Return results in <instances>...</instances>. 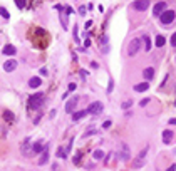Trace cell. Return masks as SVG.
<instances>
[{
	"instance_id": "cell-38",
	"label": "cell",
	"mask_w": 176,
	"mask_h": 171,
	"mask_svg": "<svg viewBox=\"0 0 176 171\" xmlns=\"http://www.w3.org/2000/svg\"><path fill=\"white\" fill-rule=\"evenodd\" d=\"M169 124H176V119H169Z\"/></svg>"
},
{
	"instance_id": "cell-37",
	"label": "cell",
	"mask_w": 176,
	"mask_h": 171,
	"mask_svg": "<svg viewBox=\"0 0 176 171\" xmlns=\"http://www.w3.org/2000/svg\"><path fill=\"white\" fill-rule=\"evenodd\" d=\"M148 102H149L148 99H143V101H141V106H146V104H148Z\"/></svg>"
},
{
	"instance_id": "cell-31",
	"label": "cell",
	"mask_w": 176,
	"mask_h": 171,
	"mask_svg": "<svg viewBox=\"0 0 176 171\" xmlns=\"http://www.w3.org/2000/svg\"><path fill=\"white\" fill-rule=\"evenodd\" d=\"M91 67H92V69H97L99 66H97V62H94V61H92V62H91Z\"/></svg>"
},
{
	"instance_id": "cell-22",
	"label": "cell",
	"mask_w": 176,
	"mask_h": 171,
	"mask_svg": "<svg viewBox=\"0 0 176 171\" xmlns=\"http://www.w3.org/2000/svg\"><path fill=\"white\" fill-rule=\"evenodd\" d=\"M3 119L8 121V123H12V121H13V114H12L10 111H5V112H3Z\"/></svg>"
},
{
	"instance_id": "cell-28",
	"label": "cell",
	"mask_w": 176,
	"mask_h": 171,
	"mask_svg": "<svg viewBox=\"0 0 176 171\" xmlns=\"http://www.w3.org/2000/svg\"><path fill=\"white\" fill-rule=\"evenodd\" d=\"M171 45H173V47L176 45V32L173 34V35H171Z\"/></svg>"
},
{
	"instance_id": "cell-35",
	"label": "cell",
	"mask_w": 176,
	"mask_h": 171,
	"mask_svg": "<svg viewBox=\"0 0 176 171\" xmlns=\"http://www.w3.org/2000/svg\"><path fill=\"white\" fill-rule=\"evenodd\" d=\"M91 25H92V20H87V22H86V29H89Z\"/></svg>"
},
{
	"instance_id": "cell-20",
	"label": "cell",
	"mask_w": 176,
	"mask_h": 171,
	"mask_svg": "<svg viewBox=\"0 0 176 171\" xmlns=\"http://www.w3.org/2000/svg\"><path fill=\"white\" fill-rule=\"evenodd\" d=\"M156 47H163L164 45V44H166V39L163 37V35H158V37H156Z\"/></svg>"
},
{
	"instance_id": "cell-18",
	"label": "cell",
	"mask_w": 176,
	"mask_h": 171,
	"mask_svg": "<svg viewBox=\"0 0 176 171\" xmlns=\"http://www.w3.org/2000/svg\"><path fill=\"white\" fill-rule=\"evenodd\" d=\"M143 76H144L148 81H151V79H153V76H154V69H153V67H148V69H144Z\"/></svg>"
},
{
	"instance_id": "cell-7",
	"label": "cell",
	"mask_w": 176,
	"mask_h": 171,
	"mask_svg": "<svg viewBox=\"0 0 176 171\" xmlns=\"http://www.w3.org/2000/svg\"><path fill=\"white\" fill-rule=\"evenodd\" d=\"M102 107H104V106H102V102H99V101L92 102V104L87 107V112H91V114H99V112L102 111Z\"/></svg>"
},
{
	"instance_id": "cell-10",
	"label": "cell",
	"mask_w": 176,
	"mask_h": 171,
	"mask_svg": "<svg viewBox=\"0 0 176 171\" xmlns=\"http://www.w3.org/2000/svg\"><path fill=\"white\" fill-rule=\"evenodd\" d=\"M164 8H166V3H164V2H158V3L154 5L153 13H154V15H161V13L164 12Z\"/></svg>"
},
{
	"instance_id": "cell-27",
	"label": "cell",
	"mask_w": 176,
	"mask_h": 171,
	"mask_svg": "<svg viewBox=\"0 0 176 171\" xmlns=\"http://www.w3.org/2000/svg\"><path fill=\"white\" fill-rule=\"evenodd\" d=\"M112 87H114V81L109 79V87H107V92H112Z\"/></svg>"
},
{
	"instance_id": "cell-36",
	"label": "cell",
	"mask_w": 176,
	"mask_h": 171,
	"mask_svg": "<svg viewBox=\"0 0 176 171\" xmlns=\"http://www.w3.org/2000/svg\"><path fill=\"white\" fill-rule=\"evenodd\" d=\"M84 45H86V47H89V45H91V40H89V39H86V42H84Z\"/></svg>"
},
{
	"instance_id": "cell-32",
	"label": "cell",
	"mask_w": 176,
	"mask_h": 171,
	"mask_svg": "<svg viewBox=\"0 0 176 171\" xmlns=\"http://www.w3.org/2000/svg\"><path fill=\"white\" fill-rule=\"evenodd\" d=\"M168 171H176V164H171L169 168H168Z\"/></svg>"
},
{
	"instance_id": "cell-1",
	"label": "cell",
	"mask_w": 176,
	"mask_h": 171,
	"mask_svg": "<svg viewBox=\"0 0 176 171\" xmlns=\"http://www.w3.org/2000/svg\"><path fill=\"white\" fill-rule=\"evenodd\" d=\"M42 101H44V92H35V94H32L29 97V107L30 109H37L42 104Z\"/></svg>"
},
{
	"instance_id": "cell-6",
	"label": "cell",
	"mask_w": 176,
	"mask_h": 171,
	"mask_svg": "<svg viewBox=\"0 0 176 171\" xmlns=\"http://www.w3.org/2000/svg\"><path fill=\"white\" fill-rule=\"evenodd\" d=\"M119 158L123 159V161H128V159L131 158V153H129V146L126 144V143H123V144H121V149H119Z\"/></svg>"
},
{
	"instance_id": "cell-14",
	"label": "cell",
	"mask_w": 176,
	"mask_h": 171,
	"mask_svg": "<svg viewBox=\"0 0 176 171\" xmlns=\"http://www.w3.org/2000/svg\"><path fill=\"white\" fill-rule=\"evenodd\" d=\"M3 54H5V56H13V54L17 52V49L12 45V44H7L5 47H3V51H2Z\"/></svg>"
},
{
	"instance_id": "cell-3",
	"label": "cell",
	"mask_w": 176,
	"mask_h": 171,
	"mask_svg": "<svg viewBox=\"0 0 176 171\" xmlns=\"http://www.w3.org/2000/svg\"><path fill=\"white\" fill-rule=\"evenodd\" d=\"M148 149H149V148L141 149V153L136 156V159H134V168H143V166H144V163H146V156H148Z\"/></svg>"
},
{
	"instance_id": "cell-24",
	"label": "cell",
	"mask_w": 176,
	"mask_h": 171,
	"mask_svg": "<svg viewBox=\"0 0 176 171\" xmlns=\"http://www.w3.org/2000/svg\"><path fill=\"white\" fill-rule=\"evenodd\" d=\"M0 15H2L3 19H8V17H10V13H8V10H7V8L0 7Z\"/></svg>"
},
{
	"instance_id": "cell-16",
	"label": "cell",
	"mask_w": 176,
	"mask_h": 171,
	"mask_svg": "<svg viewBox=\"0 0 176 171\" xmlns=\"http://www.w3.org/2000/svg\"><path fill=\"white\" fill-rule=\"evenodd\" d=\"M40 84H42V79H40V77H32V79L29 81V86H30L32 89H35V87H39Z\"/></svg>"
},
{
	"instance_id": "cell-5",
	"label": "cell",
	"mask_w": 176,
	"mask_h": 171,
	"mask_svg": "<svg viewBox=\"0 0 176 171\" xmlns=\"http://www.w3.org/2000/svg\"><path fill=\"white\" fill-rule=\"evenodd\" d=\"M139 47H141V39H134V40H131L129 47H128V54H129V56H134V54L139 51Z\"/></svg>"
},
{
	"instance_id": "cell-15",
	"label": "cell",
	"mask_w": 176,
	"mask_h": 171,
	"mask_svg": "<svg viewBox=\"0 0 176 171\" xmlns=\"http://www.w3.org/2000/svg\"><path fill=\"white\" fill-rule=\"evenodd\" d=\"M149 89V84L148 82H141V84H136L134 86V91L136 92H144V91H148Z\"/></svg>"
},
{
	"instance_id": "cell-12",
	"label": "cell",
	"mask_w": 176,
	"mask_h": 171,
	"mask_svg": "<svg viewBox=\"0 0 176 171\" xmlns=\"http://www.w3.org/2000/svg\"><path fill=\"white\" fill-rule=\"evenodd\" d=\"M171 139H173V131H169V129L163 131V143L164 144H169Z\"/></svg>"
},
{
	"instance_id": "cell-9",
	"label": "cell",
	"mask_w": 176,
	"mask_h": 171,
	"mask_svg": "<svg viewBox=\"0 0 176 171\" xmlns=\"http://www.w3.org/2000/svg\"><path fill=\"white\" fill-rule=\"evenodd\" d=\"M77 101H79V97H72V99L66 104V112H74L76 106H77Z\"/></svg>"
},
{
	"instance_id": "cell-8",
	"label": "cell",
	"mask_w": 176,
	"mask_h": 171,
	"mask_svg": "<svg viewBox=\"0 0 176 171\" xmlns=\"http://www.w3.org/2000/svg\"><path fill=\"white\" fill-rule=\"evenodd\" d=\"M15 69H17V61H13V59L7 61L5 64H3V71H5V72H12Z\"/></svg>"
},
{
	"instance_id": "cell-17",
	"label": "cell",
	"mask_w": 176,
	"mask_h": 171,
	"mask_svg": "<svg viewBox=\"0 0 176 171\" xmlns=\"http://www.w3.org/2000/svg\"><path fill=\"white\" fill-rule=\"evenodd\" d=\"M44 149H45V144H42L40 141L32 144V151H34V153H40V151H44Z\"/></svg>"
},
{
	"instance_id": "cell-33",
	"label": "cell",
	"mask_w": 176,
	"mask_h": 171,
	"mask_svg": "<svg viewBox=\"0 0 176 171\" xmlns=\"http://www.w3.org/2000/svg\"><path fill=\"white\" fill-rule=\"evenodd\" d=\"M79 13H81V15H84V13H86V8L81 7V8H79Z\"/></svg>"
},
{
	"instance_id": "cell-19",
	"label": "cell",
	"mask_w": 176,
	"mask_h": 171,
	"mask_svg": "<svg viewBox=\"0 0 176 171\" xmlns=\"http://www.w3.org/2000/svg\"><path fill=\"white\" fill-rule=\"evenodd\" d=\"M143 40H144V51H151V39H149V35H143Z\"/></svg>"
},
{
	"instance_id": "cell-34",
	"label": "cell",
	"mask_w": 176,
	"mask_h": 171,
	"mask_svg": "<svg viewBox=\"0 0 176 171\" xmlns=\"http://www.w3.org/2000/svg\"><path fill=\"white\" fill-rule=\"evenodd\" d=\"M66 13H67V15H69V13H72V8H71V7H66Z\"/></svg>"
},
{
	"instance_id": "cell-23",
	"label": "cell",
	"mask_w": 176,
	"mask_h": 171,
	"mask_svg": "<svg viewBox=\"0 0 176 171\" xmlns=\"http://www.w3.org/2000/svg\"><path fill=\"white\" fill-rule=\"evenodd\" d=\"M92 156H94V159H102V158H104V151H101V149H96V151H94V154H92Z\"/></svg>"
},
{
	"instance_id": "cell-26",
	"label": "cell",
	"mask_w": 176,
	"mask_h": 171,
	"mask_svg": "<svg viewBox=\"0 0 176 171\" xmlns=\"http://www.w3.org/2000/svg\"><path fill=\"white\" fill-rule=\"evenodd\" d=\"M76 87H77V86L74 84V82H71V84H69V91H67V94H69V92H74V91H76Z\"/></svg>"
},
{
	"instance_id": "cell-29",
	"label": "cell",
	"mask_w": 176,
	"mask_h": 171,
	"mask_svg": "<svg viewBox=\"0 0 176 171\" xmlns=\"http://www.w3.org/2000/svg\"><path fill=\"white\" fill-rule=\"evenodd\" d=\"M109 126H111V121H106V123L102 124V128H104V129H107V128H109Z\"/></svg>"
},
{
	"instance_id": "cell-21",
	"label": "cell",
	"mask_w": 176,
	"mask_h": 171,
	"mask_svg": "<svg viewBox=\"0 0 176 171\" xmlns=\"http://www.w3.org/2000/svg\"><path fill=\"white\" fill-rule=\"evenodd\" d=\"M57 158H61V159H66L67 158V153H66L64 148H59L57 149Z\"/></svg>"
},
{
	"instance_id": "cell-2",
	"label": "cell",
	"mask_w": 176,
	"mask_h": 171,
	"mask_svg": "<svg viewBox=\"0 0 176 171\" xmlns=\"http://www.w3.org/2000/svg\"><path fill=\"white\" fill-rule=\"evenodd\" d=\"M174 17H176L174 10H164V12L159 15V19H161V24H163V25H169V24L174 20Z\"/></svg>"
},
{
	"instance_id": "cell-30",
	"label": "cell",
	"mask_w": 176,
	"mask_h": 171,
	"mask_svg": "<svg viewBox=\"0 0 176 171\" xmlns=\"http://www.w3.org/2000/svg\"><path fill=\"white\" fill-rule=\"evenodd\" d=\"M131 104H133V102H131V101H128V102H124V104H123V107H124V109H128V107H129Z\"/></svg>"
},
{
	"instance_id": "cell-4",
	"label": "cell",
	"mask_w": 176,
	"mask_h": 171,
	"mask_svg": "<svg viewBox=\"0 0 176 171\" xmlns=\"http://www.w3.org/2000/svg\"><path fill=\"white\" fill-rule=\"evenodd\" d=\"M131 7L138 12H144V10H148V7H149V0H134V2L131 3Z\"/></svg>"
},
{
	"instance_id": "cell-25",
	"label": "cell",
	"mask_w": 176,
	"mask_h": 171,
	"mask_svg": "<svg viewBox=\"0 0 176 171\" xmlns=\"http://www.w3.org/2000/svg\"><path fill=\"white\" fill-rule=\"evenodd\" d=\"M13 2H15V5L20 8V10H22L24 7H25V0H13Z\"/></svg>"
},
{
	"instance_id": "cell-11",
	"label": "cell",
	"mask_w": 176,
	"mask_h": 171,
	"mask_svg": "<svg viewBox=\"0 0 176 171\" xmlns=\"http://www.w3.org/2000/svg\"><path fill=\"white\" fill-rule=\"evenodd\" d=\"M87 114H89V112H87V109H86V111H77V112H72V121H81L82 118H86Z\"/></svg>"
},
{
	"instance_id": "cell-13",
	"label": "cell",
	"mask_w": 176,
	"mask_h": 171,
	"mask_svg": "<svg viewBox=\"0 0 176 171\" xmlns=\"http://www.w3.org/2000/svg\"><path fill=\"white\" fill-rule=\"evenodd\" d=\"M47 159H49V144L45 146V149L42 151V156H40V159H39V164H45L47 163Z\"/></svg>"
}]
</instances>
